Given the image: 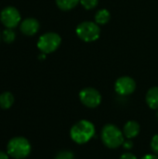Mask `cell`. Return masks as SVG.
Listing matches in <instances>:
<instances>
[{
  "mask_svg": "<svg viewBox=\"0 0 158 159\" xmlns=\"http://www.w3.org/2000/svg\"><path fill=\"white\" fill-rule=\"evenodd\" d=\"M80 4L83 6V7H85L88 10L93 9L95 8L98 4H99V0H80Z\"/></svg>",
  "mask_w": 158,
  "mask_h": 159,
  "instance_id": "obj_16",
  "label": "cell"
},
{
  "mask_svg": "<svg viewBox=\"0 0 158 159\" xmlns=\"http://www.w3.org/2000/svg\"><path fill=\"white\" fill-rule=\"evenodd\" d=\"M1 39H2V34L0 33V41H1Z\"/></svg>",
  "mask_w": 158,
  "mask_h": 159,
  "instance_id": "obj_24",
  "label": "cell"
},
{
  "mask_svg": "<svg viewBox=\"0 0 158 159\" xmlns=\"http://www.w3.org/2000/svg\"><path fill=\"white\" fill-rule=\"evenodd\" d=\"M0 159H8V154L0 151Z\"/></svg>",
  "mask_w": 158,
  "mask_h": 159,
  "instance_id": "obj_22",
  "label": "cell"
},
{
  "mask_svg": "<svg viewBox=\"0 0 158 159\" xmlns=\"http://www.w3.org/2000/svg\"><path fill=\"white\" fill-rule=\"evenodd\" d=\"M14 102V97L12 93L6 91L0 94V107L2 109H8Z\"/></svg>",
  "mask_w": 158,
  "mask_h": 159,
  "instance_id": "obj_13",
  "label": "cell"
},
{
  "mask_svg": "<svg viewBox=\"0 0 158 159\" xmlns=\"http://www.w3.org/2000/svg\"><path fill=\"white\" fill-rule=\"evenodd\" d=\"M156 118L158 119V109H157V113H156Z\"/></svg>",
  "mask_w": 158,
  "mask_h": 159,
  "instance_id": "obj_25",
  "label": "cell"
},
{
  "mask_svg": "<svg viewBox=\"0 0 158 159\" xmlns=\"http://www.w3.org/2000/svg\"><path fill=\"white\" fill-rule=\"evenodd\" d=\"M31 144L24 137L12 138L7 146L8 156L15 159H23L27 157L31 153Z\"/></svg>",
  "mask_w": 158,
  "mask_h": 159,
  "instance_id": "obj_3",
  "label": "cell"
},
{
  "mask_svg": "<svg viewBox=\"0 0 158 159\" xmlns=\"http://www.w3.org/2000/svg\"><path fill=\"white\" fill-rule=\"evenodd\" d=\"M111 19V13L106 8H102L97 11L95 15V22L99 25H103L108 23Z\"/></svg>",
  "mask_w": 158,
  "mask_h": 159,
  "instance_id": "obj_12",
  "label": "cell"
},
{
  "mask_svg": "<svg viewBox=\"0 0 158 159\" xmlns=\"http://www.w3.org/2000/svg\"><path fill=\"white\" fill-rule=\"evenodd\" d=\"M94 135L95 127L93 123L86 119L75 123L70 130V136L72 140L78 144L87 143L94 137Z\"/></svg>",
  "mask_w": 158,
  "mask_h": 159,
  "instance_id": "obj_1",
  "label": "cell"
},
{
  "mask_svg": "<svg viewBox=\"0 0 158 159\" xmlns=\"http://www.w3.org/2000/svg\"><path fill=\"white\" fill-rule=\"evenodd\" d=\"M46 55H47V54L41 52V54L38 56V59H39V60H45V59H46Z\"/></svg>",
  "mask_w": 158,
  "mask_h": 159,
  "instance_id": "obj_23",
  "label": "cell"
},
{
  "mask_svg": "<svg viewBox=\"0 0 158 159\" xmlns=\"http://www.w3.org/2000/svg\"><path fill=\"white\" fill-rule=\"evenodd\" d=\"M122 145H123V147L125 149L129 150V149H131L133 147V143H132V141L130 139H128L127 141H124V143H123Z\"/></svg>",
  "mask_w": 158,
  "mask_h": 159,
  "instance_id": "obj_19",
  "label": "cell"
},
{
  "mask_svg": "<svg viewBox=\"0 0 158 159\" xmlns=\"http://www.w3.org/2000/svg\"><path fill=\"white\" fill-rule=\"evenodd\" d=\"M75 33L81 40L85 42H94L101 35V28L95 21L86 20L77 25Z\"/></svg>",
  "mask_w": 158,
  "mask_h": 159,
  "instance_id": "obj_4",
  "label": "cell"
},
{
  "mask_svg": "<svg viewBox=\"0 0 158 159\" xmlns=\"http://www.w3.org/2000/svg\"><path fill=\"white\" fill-rule=\"evenodd\" d=\"M39 28H40L39 21L34 18H27L23 20L20 24V32L27 36L34 35L38 32Z\"/></svg>",
  "mask_w": 158,
  "mask_h": 159,
  "instance_id": "obj_9",
  "label": "cell"
},
{
  "mask_svg": "<svg viewBox=\"0 0 158 159\" xmlns=\"http://www.w3.org/2000/svg\"><path fill=\"white\" fill-rule=\"evenodd\" d=\"M102 140L104 145L111 149L118 148L124 143V133L115 125L107 124L102 128Z\"/></svg>",
  "mask_w": 158,
  "mask_h": 159,
  "instance_id": "obj_2",
  "label": "cell"
},
{
  "mask_svg": "<svg viewBox=\"0 0 158 159\" xmlns=\"http://www.w3.org/2000/svg\"><path fill=\"white\" fill-rule=\"evenodd\" d=\"M55 159H74V156L71 151H61L56 156Z\"/></svg>",
  "mask_w": 158,
  "mask_h": 159,
  "instance_id": "obj_17",
  "label": "cell"
},
{
  "mask_svg": "<svg viewBox=\"0 0 158 159\" xmlns=\"http://www.w3.org/2000/svg\"><path fill=\"white\" fill-rule=\"evenodd\" d=\"M146 102L151 109H158V87H153L147 91Z\"/></svg>",
  "mask_w": 158,
  "mask_h": 159,
  "instance_id": "obj_11",
  "label": "cell"
},
{
  "mask_svg": "<svg viewBox=\"0 0 158 159\" xmlns=\"http://www.w3.org/2000/svg\"><path fill=\"white\" fill-rule=\"evenodd\" d=\"M120 159H137V157L131 153H125L120 157Z\"/></svg>",
  "mask_w": 158,
  "mask_h": 159,
  "instance_id": "obj_20",
  "label": "cell"
},
{
  "mask_svg": "<svg viewBox=\"0 0 158 159\" xmlns=\"http://www.w3.org/2000/svg\"><path fill=\"white\" fill-rule=\"evenodd\" d=\"M136 89V82L129 76H121L115 83V90L120 96L132 94Z\"/></svg>",
  "mask_w": 158,
  "mask_h": 159,
  "instance_id": "obj_8",
  "label": "cell"
},
{
  "mask_svg": "<svg viewBox=\"0 0 158 159\" xmlns=\"http://www.w3.org/2000/svg\"><path fill=\"white\" fill-rule=\"evenodd\" d=\"M140 130H141V127L139 123L131 120V121H128L125 124L124 129H123V133L126 138L131 140L133 138H136L139 135Z\"/></svg>",
  "mask_w": 158,
  "mask_h": 159,
  "instance_id": "obj_10",
  "label": "cell"
},
{
  "mask_svg": "<svg viewBox=\"0 0 158 159\" xmlns=\"http://www.w3.org/2000/svg\"><path fill=\"white\" fill-rule=\"evenodd\" d=\"M0 20L6 28L13 29L20 22V11L14 7H6L0 13Z\"/></svg>",
  "mask_w": 158,
  "mask_h": 159,
  "instance_id": "obj_6",
  "label": "cell"
},
{
  "mask_svg": "<svg viewBox=\"0 0 158 159\" xmlns=\"http://www.w3.org/2000/svg\"><path fill=\"white\" fill-rule=\"evenodd\" d=\"M61 36L56 33H46L42 34L37 41V48L38 49L45 53L49 54L58 49V48L61 46Z\"/></svg>",
  "mask_w": 158,
  "mask_h": 159,
  "instance_id": "obj_5",
  "label": "cell"
},
{
  "mask_svg": "<svg viewBox=\"0 0 158 159\" xmlns=\"http://www.w3.org/2000/svg\"><path fill=\"white\" fill-rule=\"evenodd\" d=\"M79 3L80 0H56L58 7L64 11H68L74 8Z\"/></svg>",
  "mask_w": 158,
  "mask_h": 159,
  "instance_id": "obj_14",
  "label": "cell"
},
{
  "mask_svg": "<svg viewBox=\"0 0 158 159\" xmlns=\"http://www.w3.org/2000/svg\"><path fill=\"white\" fill-rule=\"evenodd\" d=\"M15 38H16V33L14 32L13 29L7 28L6 30H4L2 32V40L5 43L10 44V43L14 42Z\"/></svg>",
  "mask_w": 158,
  "mask_h": 159,
  "instance_id": "obj_15",
  "label": "cell"
},
{
  "mask_svg": "<svg viewBox=\"0 0 158 159\" xmlns=\"http://www.w3.org/2000/svg\"><path fill=\"white\" fill-rule=\"evenodd\" d=\"M80 102L88 108H96L102 102L101 93L93 88H86L79 93Z\"/></svg>",
  "mask_w": 158,
  "mask_h": 159,
  "instance_id": "obj_7",
  "label": "cell"
},
{
  "mask_svg": "<svg viewBox=\"0 0 158 159\" xmlns=\"http://www.w3.org/2000/svg\"><path fill=\"white\" fill-rule=\"evenodd\" d=\"M151 148L153 152L158 156V134L155 135L151 141Z\"/></svg>",
  "mask_w": 158,
  "mask_h": 159,
  "instance_id": "obj_18",
  "label": "cell"
},
{
  "mask_svg": "<svg viewBox=\"0 0 158 159\" xmlns=\"http://www.w3.org/2000/svg\"><path fill=\"white\" fill-rule=\"evenodd\" d=\"M142 159H158L157 155H146Z\"/></svg>",
  "mask_w": 158,
  "mask_h": 159,
  "instance_id": "obj_21",
  "label": "cell"
}]
</instances>
